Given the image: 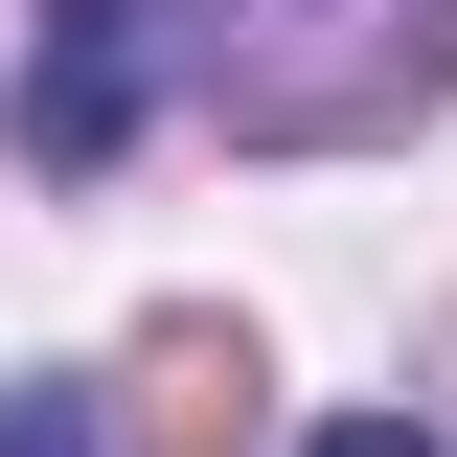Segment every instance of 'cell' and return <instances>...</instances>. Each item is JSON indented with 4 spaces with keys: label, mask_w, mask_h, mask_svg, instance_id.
<instances>
[{
    "label": "cell",
    "mask_w": 457,
    "mask_h": 457,
    "mask_svg": "<svg viewBox=\"0 0 457 457\" xmlns=\"http://www.w3.org/2000/svg\"><path fill=\"white\" fill-rule=\"evenodd\" d=\"M23 161H114L137 137V0H23Z\"/></svg>",
    "instance_id": "cell-1"
},
{
    "label": "cell",
    "mask_w": 457,
    "mask_h": 457,
    "mask_svg": "<svg viewBox=\"0 0 457 457\" xmlns=\"http://www.w3.org/2000/svg\"><path fill=\"white\" fill-rule=\"evenodd\" d=\"M0 457H92V389H0Z\"/></svg>",
    "instance_id": "cell-2"
},
{
    "label": "cell",
    "mask_w": 457,
    "mask_h": 457,
    "mask_svg": "<svg viewBox=\"0 0 457 457\" xmlns=\"http://www.w3.org/2000/svg\"><path fill=\"white\" fill-rule=\"evenodd\" d=\"M320 457H457V435H411V411H343V435H320Z\"/></svg>",
    "instance_id": "cell-3"
}]
</instances>
